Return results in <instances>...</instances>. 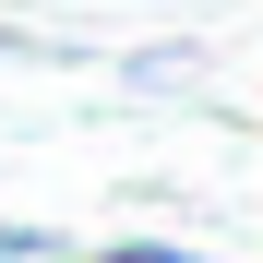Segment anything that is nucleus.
<instances>
[{
	"instance_id": "7ed1b4c3",
	"label": "nucleus",
	"mask_w": 263,
	"mask_h": 263,
	"mask_svg": "<svg viewBox=\"0 0 263 263\" xmlns=\"http://www.w3.org/2000/svg\"><path fill=\"white\" fill-rule=\"evenodd\" d=\"M24 48H36V36H12V24H0V60H24Z\"/></svg>"
},
{
	"instance_id": "f03ea898",
	"label": "nucleus",
	"mask_w": 263,
	"mask_h": 263,
	"mask_svg": "<svg viewBox=\"0 0 263 263\" xmlns=\"http://www.w3.org/2000/svg\"><path fill=\"white\" fill-rule=\"evenodd\" d=\"M0 263H60V239H48V228H24V215H0Z\"/></svg>"
},
{
	"instance_id": "f257e3e1",
	"label": "nucleus",
	"mask_w": 263,
	"mask_h": 263,
	"mask_svg": "<svg viewBox=\"0 0 263 263\" xmlns=\"http://www.w3.org/2000/svg\"><path fill=\"white\" fill-rule=\"evenodd\" d=\"M96 263H215V251H192V239H108Z\"/></svg>"
}]
</instances>
